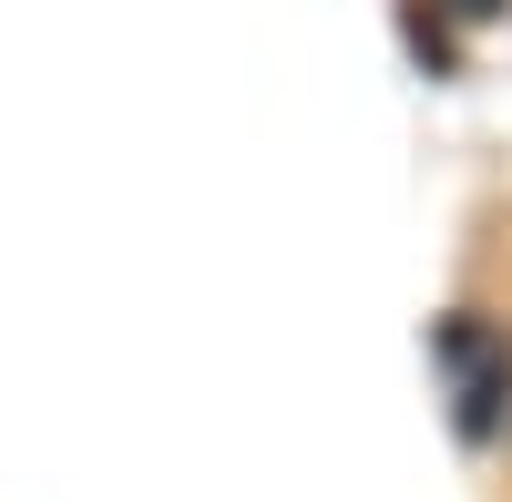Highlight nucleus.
<instances>
[{"label":"nucleus","instance_id":"1","mask_svg":"<svg viewBox=\"0 0 512 502\" xmlns=\"http://www.w3.org/2000/svg\"><path fill=\"white\" fill-rule=\"evenodd\" d=\"M431 359H441V380H451V421L472 451H492L512 431V339L482 318V308H451L431 328Z\"/></svg>","mask_w":512,"mask_h":502},{"label":"nucleus","instance_id":"2","mask_svg":"<svg viewBox=\"0 0 512 502\" xmlns=\"http://www.w3.org/2000/svg\"><path fill=\"white\" fill-rule=\"evenodd\" d=\"M451 11H472V21H492V11H502V0H451Z\"/></svg>","mask_w":512,"mask_h":502}]
</instances>
